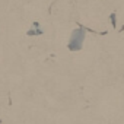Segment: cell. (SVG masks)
<instances>
[{"label": "cell", "instance_id": "7a4b0ae2", "mask_svg": "<svg viewBox=\"0 0 124 124\" xmlns=\"http://www.w3.org/2000/svg\"><path fill=\"white\" fill-rule=\"evenodd\" d=\"M111 21H112V25L115 26V15H111Z\"/></svg>", "mask_w": 124, "mask_h": 124}, {"label": "cell", "instance_id": "6da1fadb", "mask_svg": "<svg viewBox=\"0 0 124 124\" xmlns=\"http://www.w3.org/2000/svg\"><path fill=\"white\" fill-rule=\"evenodd\" d=\"M83 38H85V29H75L72 34V38H70L69 48L70 50H80Z\"/></svg>", "mask_w": 124, "mask_h": 124}]
</instances>
